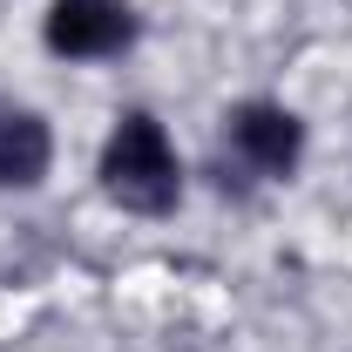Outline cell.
Masks as SVG:
<instances>
[{"label":"cell","mask_w":352,"mask_h":352,"mask_svg":"<svg viewBox=\"0 0 352 352\" xmlns=\"http://www.w3.org/2000/svg\"><path fill=\"white\" fill-rule=\"evenodd\" d=\"M102 190H109L122 210H135V217L176 210L183 170H176V149H170V135H163L156 116L129 109V116L109 129V142H102Z\"/></svg>","instance_id":"cell-1"},{"label":"cell","mask_w":352,"mask_h":352,"mask_svg":"<svg viewBox=\"0 0 352 352\" xmlns=\"http://www.w3.org/2000/svg\"><path fill=\"white\" fill-rule=\"evenodd\" d=\"M41 34L61 61H102V54H122L135 41V14L122 0H54Z\"/></svg>","instance_id":"cell-2"},{"label":"cell","mask_w":352,"mask_h":352,"mask_svg":"<svg viewBox=\"0 0 352 352\" xmlns=\"http://www.w3.org/2000/svg\"><path fill=\"white\" fill-rule=\"evenodd\" d=\"M223 135H230V149L258 176H292L298 156H305V122L285 102H237L223 116Z\"/></svg>","instance_id":"cell-3"},{"label":"cell","mask_w":352,"mask_h":352,"mask_svg":"<svg viewBox=\"0 0 352 352\" xmlns=\"http://www.w3.org/2000/svg\"><path fill=\"white\" fill-rule=\"evenodd\" d=\"M54 163V135L34 109H0V190H34Z\"/></svg>","instance_id":"cell-4"}]
</instances>
